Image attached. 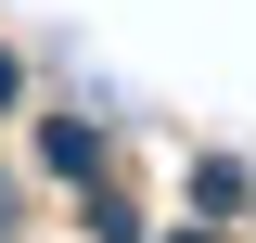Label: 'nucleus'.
Masks as SVG:
<instances>
[{"instance_id":"obj_2","label":"nucleus","mask_w":256,"mask_h":243,"mask_svg":"<svg viewBox=\"0 0 256 243\" xmlns=\"http://www.w3.org/2000/svg\"><path fill=\"white\" fill-rule=\"evenodd\" d=\"M0 102H13V64H0Z\"/></svg>"},{"instance_id":"obj_1","label":"nucleus","mask_w":256,"mask_h":243,"mask_svg":"<svg viewBox=\"0 0 256 243\" xmlns=\"http://www.w3.org/2000/svg\"><path fill=\"white\" fill-rule=\"evenodd\" d=\"M0 230H13V180H0Z\"/></svg>"}]
</instances>
